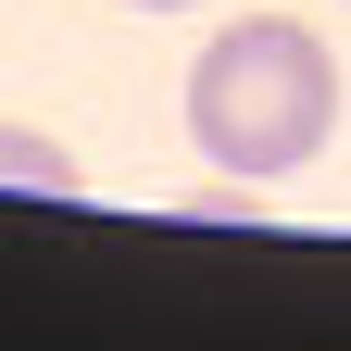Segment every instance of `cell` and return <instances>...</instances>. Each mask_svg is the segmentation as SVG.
Masks as SVG:
<instances>
[{"label": "cell", "mask_w": 351, "mask_h": 351, "mask_svg": "<svg viewBox=\"0 0 351 351\" xmlns=\"http://www.w3.org/2000/svg\"><path fill=\"white\" fill-rule=\"evenodd\" d=\"M0 189H38V201H75L88 176H75V151H63V138H25V125H0Z\"/></svg>", "instance_id": "2"}, {"label": "cell", "mask_w": 351, "mask_h": 351, "mask_svg": "<svg viewBox=\"0 0 351 351\" xmlns=\"http://www.w3.org/2000/svg\"><path fill=\"white\" fill-rule=\"evenodd\" d=\"M189 138H201V163L251 176V189L301 176L339 138V63H326V38L301 13H239L189 63Z\"/></svg>", "instance_id": "1"}, {"label": "cell", "mask_w": 351, "mask_h": 351, "mask_svg": "<svg viewBox=\"0 0 351 351\" xmlns=\"http://www.w3.org/2000/svg\"><path fill=\"white\" fill-rule=\"evenodd\" d=\"M125 13H189V0H125Z\"/></svg>", "instance_id": "3"}]
</instances>
